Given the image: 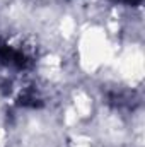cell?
<instances>
[{"label":"cell","mask_w":145,"mask_h":147,"mask_svg":"<svg viewBox=\"0 0 145 147\" xmlns=\"http://www.w3.org/2000/svg\"><path fill=\"white\" fill-rule=\"evenodd\" d=\"M36 58L29 46L19 41L0 38V67L12 72H26L33 69Z\"/></svg>","instance_id":"cell-1"},{"label":"cell","mask_w":145,"mask_h":147,"mask_svg":"<svg viewBox=\"0 0 145 147\" xmlns=\"http://www.w3.org/2000/svg\"><path fill=\"white\" fill-rule=\"evenodd\" d=\"M114 2H121V3H126V5H137L142 0H114Z\"/></svg>","instance_id":"cell-2"}]
</instances>
